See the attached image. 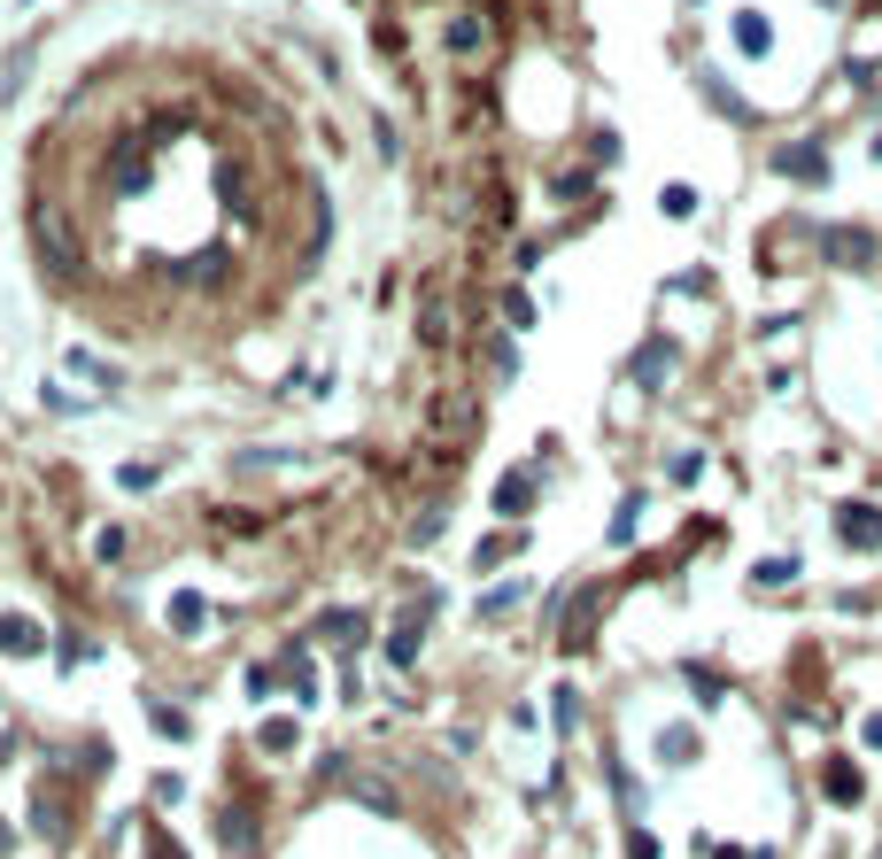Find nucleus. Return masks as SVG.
Here are the masks:
<instances>
[{"label": "nucleus", "mask_w": 882, "mask_h": 859, "mask_svg": "<svg viewBox=\"0 0 882 859\" xmlns=\"http://www.w3.org/2000/svg\"><path fill=\"white\" fill-rule=\"evenodd\" d=\"M836 527H844L852 550H882V511L875 504H844V511H836Z\"/></svg>", "instance_id": "obj_2"}, {"label": "nucleus", "mask_w": 882, "mask_h": 859, "mask_svg": "<svg viewBox=\"0 0 882 859\" xmlns=\"http://www.w3.org/2000/svg\"><path fill=\"white\" fill-rule=\"evenodd\" d=\"M217 836H225V852H233V859H248V852H256V821H248V813H233V805H225Z\"/></svg>", "instance_id": "obj_6"}, {"label": "nucleus", "mask_w": 882, "mask_h": 859, "mask_svg": "<svg viewBox=\"0 0 882 859\" xmlns=\"http://www.w3.org/2000/svg\"><path fill=\"white\" fill-rule=\"evenodd\" d=\"M0 651H16V658H31V651H47V635L31 620H16V612H0Z\"/></svg>", "instance_id": "obj_4"}, {"label": "nucleus", "mask_w": 882, "mask_h": 859, "mask_svg": "<svg viewBox=\"0 0 882 859\" xmlns=\"http://www.w3.org/2000/svg\"><path fill=\"white\" fill-rule=\"evenodd\" d=\"M666 372H674V341H650V349L635 356V380H643V387H658Z\"/></svg>", "instance_id": "obj_9"}, {"label": "nucleus", "mask_w": 882, "mask_h": 859, "mask_svg": "<svg viewBox=\"0 0 882 859\" xmlns=\"http://www.w3.org/2000/svg\"><path fill=\"white\" fill-rule=\"evenodd\" d=\"M635 519H643V496H627V504H619V519H612V542H635Z\"/></svg>", "instance_id": "obj_17"}, {"label": "nucleus", "mask_w": 882, "mask_h": 859, "mask_svg": "<svg viewBox=\"0 0 882 859\" xmlns=\"http://www.w3.org/2000/svg\"><path fill=\"white\" fill-rule=\"evenodd\" d=\"M294 743V720H264V751H287Z\"/></svg>", "instance_id": "obj_20"}, {"label": "nucleus", "mask_w": 882, "mask_h": 859, "mask_svg": "<svg viewBox=\"0 0 882 859\" xmlns=\"http://www.w3.org/2000/svg\"><path fill=\"white\" fill-rule=\"evenodd\" d=\"M735 47H743V55H766V47H774V31H766L759 8H743V16H735Z\"/></svg>", "instance_id": "obj_8"}, {"label": "nucleus", "mask_w": 882, "mask_h": 859, "mask_svg": "<svg viewBox=\"0 0 882 859\" xmlns=\"http://www.w3.org/2000/svg\"><path fill=\"white\" fill-rule=\"evenodd\" d=\"M821 790H828V798H836V805H859V790H867V782H859V767H852V759H828Z\"/></svg>", "instance_id": "obj_5"}, {"label": "nucleus", "mask_w": 882, "mask_h": 859, "mask_svg": "<svg viewBox=\"0 0 882 859\" xmlns=\"http://www.w3.org/2000/svg\"><path fill=\"white\" fill-rule=\"evenodd\" d=\"M24 78H31V47H16V55H8V70H0V101H16V93H24Z\"/></svg>", "instance_id": "obj_11"}, {"label": "nucleus", "mask_w": 882, "mask_h": 859, "mask_svg": "<svg viewBox=\"0 0 882 859\" xmlns=\"http://www.w3.org/2000/svg\"><path fill=\"white\" fill-rule=\"evenodd\" d=\"M171 620L178 627H202V596H171Z\"/></svg>", "instance_id": "obj_19"}, {"label": "nucleus", "mask_w": 882, "mask_h": 859, "mask_svg": "<svg viewBox=\"0 0 882 859\" xmlns=\"http://www.w3.org/2000/svg\"><path fill=\"white\" fill-rule=\"evenodd\" d=\"M782 171L790 178H828V155L813 148V140H797V148H782Z\"/></svg>", "instance_id": "obj_7"}, {"label": "nucleus", "mask_w": 882, "mask_h": 859, "mask_svg": "<svg viewBox=\"0 0 882 859\" xmlns=\"http://www.w3.org/2000/svg\"><path fill=\"white\" fill-rule=\"evenodd\" d=\"M859 736H867V743H875V751H882V712H875V720H867V728H859Z\"/></svg>", "instance_id": "obj_21"}, {"label": "nucleus", "mask_w": 882, "mask_h": 859, "mask_svg": "<svg viewBox=\"0 0 882 859\" xmlns=\"http://www.w3.org/2000/svg\"><path fill=\"white\" fill-rule=\"evenodd\" d=\"M511 550H519V534H488V542L472 550V565H503V558H511Z\"/></svg>", "instance_id": "obj_13"}, {"label": "nucleus", "mask_w": 882, "mask_h": 859, "mask_svg": "<svg viewBox=\"0 0 882 859\" xmlns=\"http://www.w3.org/2000/svg\"><path fill=\"white\" fill-rule=\"evenodd\" d=\"M31 248H39V264L55 271L62 287H78V279H86V248H78V233H70V217H62V209H39V217H31Z\"/></svg>", "instance_id": "obj_1"}, {"label": "nucleus", "mask_w": 882, "mask_h": 859, "mask_svg": "<svg viewBox=\"0 0 882 859\" xmlns=\"http://www.w3.org/2000/svg\"><path fill=\"white\" fill-rule=\"evenodd\" d=\"M519 596H527V589H519V581H496V589L480 596V612H488V620H496V612H511V604H519Z\"/></svg>", "instance_id": "obj_14"}, {"label": "nucleus", "mask_w": 882, "mask_h": 859, "mask_svg": "<svg viewBox=\"0 0 882 859\" xmlns=\"http://www.w3.org/2000/svg\"><path fill=\"white\" fill-rule=\"evenodd\" d=\"M527 504H534V473H511V480L496 488V511H503V519H519Z\"/></svg>", "instance_id": "obj_10"}, {"label": "nucleus", "mask_w": 882, "mask_h": 859, "mask_svg": "<svg viewBox=\"0 0 882 859\" xmlns=\"http://www.w3.org/2000/svg\"><path fill=\"white\" fill-rule=\"evenodd\" d=\"M480 39H488V31L472 24V16H457V24H449V47H457V55H472V47H480Z\"/></svg>", "instance_id": "obj_16"}, {"label": "nucleus", "mask_w": 882, "mask_h": 859, "mask_svg": "<svg viewBox=\"0 0 882 859\" xmlns=\"http://www.w3.org/2000/svg\"><path fill=\"white\" fill-rule=\"evenodd\" d=\"M426 612H434V604H426V596H418L411 612H403V620H395V635H387V658H395V666H411V658H418V627H426Z\"/></svg>", "instance_id": "obj_3"}, {"label": "nucleus", "mask_w": 882, "mask_h": 859, "mask_svg": "<svg viewBox=\"0 0 882 859\" xmlns=\"http://www.w3.org/2000/svg\"><path fill=\"white\" fill-rule=\"evenodd\" d=\"M689 751H697V736H689V728H666V736H658V759H674V767L689 759Z\"/></svg>", "instance_id": "obj_15"}, {"label": "nucleus", "mask_w": 882, "mask_h": 859, "mask_svg": "<svg viewBox=\"0 0 882 859\" xmlns=\"http://www.w3.org/2000/svg\"><path fill=\"white\" fill-rule=\"evenodd\" d=\"M287 682H294V697H302V705L318 697V674H310V658H302V651H287Z\"/></svg>", "instance_id": "obj_12"}, {"label": "nucleus", "mask_w": 882, "mask_h": 859, "mask_svg": "<svg viewBox=\"0 0 882 859\" xmlns=\"http://www.w3.org/2000/svg\"><path fill=\"white\" fill-rule=\"evenodd\" d=\"M318 635H364V612H325Z\"/></svg>", "instance_id": "obj_18"}]
</instances>
